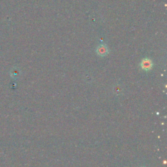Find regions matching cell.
I'll list each match as a JSON object with an SVG mask.
<instances>
[{"instance_id": "obj_2", "label": "cell", "mask_w": 167, "mask_h": 167, "mask_svg": "<svg viewBox=\"0 0 167 167\" xmlns=\"http://www.w3.org/2000/svg\"><path fill=\"white\" fill-rule=\"evenodd\" d=\"M97 52L98 55L100 56H105L108 52V50L107 47L105 44H101L97 49Z\"/></svg>"}, {"instance_id": "obj_1", "label": "cell", "mask_w": 167, "mask_h": 167, "mask_svg": "<svg viewBox=\"0 0 167 167\" xmlns=\"http://www.w3.org/2000/svg\"><path fill=\"white\" fill-rule=\"evenodd\" d=\"M141 66L143 70L149 71L152 68V66H153L152 61L150 59L146 58V59H144L142 61Z\"/></svg>"}]
</instances>
